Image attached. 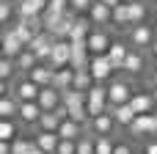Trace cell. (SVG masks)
<instances>
[{
  "instance_id": "30",
  "label": "cell",
  "mask_w": 157,
  "mask_h": 154,
  "mask_svg": "<svg viewBox=\"0 0 157 154\" xmlns=\"http://www.w3.org/2000/svg\"><path fill=\"white\" fill-rule=\"evenodd\" d=\"M144 19H146V3L144 0H130V28L144 25Z\"/></svg>"
},
{
  "instance_id": "34",
  "label": "cell",
  "mask_w": 157,
  "mask_h": 154,
  "mask_svg": "<svg viewBox=\"0 0 157 154\" xmlns=\"http://www.w3.org/2000/svg\"><path fill=\"white\" fill-rule=\"evenodd\" d=\"M91 6H94V0H72V11H75L77 17L88 14V11H91Z\"/></svg>"
},
{
  "instance_id": "44",
  "label": "cell",
  "mask_w": 157,
  "mask_h": 154,
  "mask_svg": "<svg viewBox=\"0 0 157 154\" xmlns=\"http://www.w3.org/2000/svg\"><path fill=\"white\" fill-rule=\"evenodd\" d=\"M69 3H72V0H69Z\"/></svg>"
},
{
  "instance_id": "36",
  "label": "cell",
  "mask_w": 157,
  "mask_h": 154,
  "mask_svg": "<svg viewBox=\"0 0 157 154\" xmlns=\"http://www.w3.org/2000/svg\"><path fill=\"white\" fill-rule=\"evenodd\" d=\"M113 154H135V149H132L130 143H116V149H113Z\"/></svg>"
},
{
  "instance_id": "20",
  "label": "cell",
  "mask_w": 157,
  "mask_h": 154,
  "mask_svg": "<svg viewBox=\"0 0 157 154\" xmlns=\"http://www.w3.org/2000/svg\"><path fill=\"white\" fill-rule=\"evenodd\" d=\"M110 113H113L116 124H119V127H124V130H130V127H132V121L138 118V113L132 110V105H119V107H110Z\"/></svg>"
},
{
  "instance_id": "2",
  "label": "cell",
  "mask_w": 157,
  "mask_h": 154,
  "mask_svg": "<svg viewBox=\"0 0 157 154\" xmlns=\"http://www.w3.org/2000/svg\"><path fill=\"white\" fill-rule=\"evenodd\" d=\"M39 94H41V85H36L28 74L14 77V83L8 85V96H14L17 102H36Z\"/></svg>"
},
{
  "instance_id": "9",
  "label": "cell",
  "mask_w": 157,
  "mask_h": 154,
  "mask_svg": "<svg viewBox=\"0 0 157 154\" xmlns=\"http://www.w3.org/2000/svg\"><path fill=\"white\" fill-rule=\"evenodd\" d=\"M41 113H44V110H41L39 102H19V116H17V121H19L25 130H33V132H36Z\"/></svg>"
},
{
  "instance_id": "38",
  "label": "cell",
  "mask_w": 157,
  "mask_h": 154,
  "mask_svg": "<svg viewBox=\"0 0 157 154\" xmlns=\"http://www.w3.org/2000/svg\"><path fill=\"white\" fill-rule=\"evenodd\" d=\"M144 152L146 154H157V141H149V143L144 146Z\"/></svg>"
},
{
  "instance_id": "23",
  "label": "cell",
  "mask_w": 157,
  "mask_h": 154,
  "mask_svg": "<svg viewBox=\"0 0 157 154\" xmlns=\"http://www.w3.org/2000/svg\"><path fill=\"white\" fill-rule=\"evenodd\" d=\"M14 61H17V69H19V74H28L30 69H36V66L41 63V61L36 58V52H33L30 47H25V50H22V52H19V55L14 58Z\"/></svg>"
},
{
  "instance_id": "29",
  "label": "cell",
  "mask_w": 157,
  "mask_h": 154,
  "mask_svg": "<svg viewBox=\"0 0 157 154\" xmlns=\"http://www.w3.org/2000/svg\"><path fill=\"white\" fill-rule=\"evenodd\" d=\"M36 130H41V132H58V130H61V118H58V113H55V110H52V113H41Z\"/></svg>"
},
{
  "instance_id": "22",
  "label": "cell",
  "mask_w": 157,
  "mask_h": 154,
  "mask_svg": "<svg viewBox=\"0 0 157 154\" xmlns=\"http://www.w3.org/2000/svg\"><path fill=\"white\" fill-rule=\"evenodd\" d=\"M8 30H14V36H17V39H19L22 44H25V47H30V41L36 39V30H33V28H30V25H28L25 19H14Z\"/></svg>"
},
{
  "instance_id": "26",
  "label": "cell",
  "mask_w": 157,
  "mask_h": 154,
  "mask_svg": "<svg viewBox=\"0 0 157 154\" xmlns=\"http://www.w3.org/2000/svg\"><path fill=\"white\" fill-rule=\"evenodd\" d=\"M19 116V102L8 94L0 96V118H17Z\"/></svg>"
},
{
  "instance_id": "37",
  "label": "cell",
  "mask_w": 157,
  "mask_h": 154,
  "mask_svg": "<svg viewBox=\"0 0 157 154\" xmlns=\"http://www.w3.org/2000/svg\"><path fill=\"white\" fill-rule=\"evenodd\" d=\"M146 83H149V88H152V91L157 94V66L152 69V72H149V80H146Z\"/></svg>"
},
{
  "instance_id": "18",
  "label": "cell",
  "mask_w": 157,
  "mask_h": 154,
  "mask_svg": "<svg viewBox=\"0 0 157 154\" xmlns=\"http://www.w3.org/2000/svg\"><path fill=\"white\" fill-rule=\"evenodd\" d=\"M33 143H36L41 152L55 154L58 152V143H61V135H58V132H41V130H36V132H33Z\"/></svg>"
},
{
  "instance_id": "25",
  "label": "cell",
  "mask_w": 157,
  "mask_h": 154,
  "mask_svg": "<svg viewBox=\"0 0 157 154\" xmlns=\"http://www.w3.org/2000/svg\"><path fill=\"white\" fill-rule=\"evenodd\" d=\"M72 83H75V69H72V66H66V69H58V72H55L52 85H55L58 91H69V88H72Z\"/></svg>"
},
{
  "instance_id": "1",
  "label": "cell",
  "mask_w": 157,
  "mask_h": 154,
  "mask_svg": "<svg viewBox=\"0 0 157 154\" xmlns=\"http://www.w3.org/2000/svg\"><path fill=\"white\" fill-rule=\"evenodd\" d=\"M135 96V83L132 77L127 74H119L108 83V99H110V107H119V105H130Z\"/></svg>"
},
{
  "instance_id": "42",
  "label": "cell",
  "mask_w": 157,
  "mask_h": 154,
  "mask_svg": "<svg viewBox=\"0 0 157 154\" xmlns=\"http://www.w3.org/2000/svg\"><path fill=\"white\" fill-rule=\"evenodd\" d=\"M33 154H47V152H41V149H39V146H36V149H33Z\"/></svg>"
},
{
  "instance_id": "32",
  "label": "cell",
  "mask_w": 157,
  "mask_h": 154,
  "mask_svg": "<svg viewBox=\"0 0 157 154\" xmlns=\"http://www.w3.org/2000/svg\"><path fill=\"white\" fill-rule=\"evenodd\" d=\"M14 19H17L14 0H0V22H3V28H8V22H14Z\"/></svg>"
},
{
  "instance_id": "8",
  "label": "cell",
  "mask_w": 157,
  "mask_h": 154,
  "mask_svg": "<svg viewBox=\"0 0 157 154\" xmlns=\"http://www.w3.org/2000/svg\"><path fill=\"white\" fill-rule=\"evenodd\" d=\"M88 72H91V77H94L97 83H110L116 69H113V63H110L108 55H91V66H88Z\"/></svg>"
},
{
  "instance_id": "10",
  "label": "cell",
  "mask_w": 157,
  "mask_h": 154,
  "mask_svg": "<svg viewBox=\"0 0 157 154\" xmlns=\"http://www.w3.org/2000/svg\"><path fill=\"white\" fill-rule=\"evenodd\" d=\"M52 47H55V36H52V33H47V30L36 33V39L30 41V50L36 52V58H39L41 63H47V61H50V55H52Z\"/></svg>"
},
{
  "instance_id": "5",
  "label": "cell",
  "mask_w": 157,
  "mask_h": 154,
  "mask_svg": "<svg viewBox=\"0 0 157 154\" xmlns=\"http://www.w3.org/2000/svg\"><path fill=\"white\" fill-rule=\"evenodd\" d=\"M47 63H50L55 72L72 66V41H69V39H55V47H52V55H50Z\"/></svg>"
},
{
  "instance_id": "24",
  "label": "cell",
  "mask_w": 157,
  "mask_h": 154,
  "mask_svg": "<svg viewBox=\"0 0 157 154\" xmlns=\"http://www.w3.org/2000/svg\"><path fill=\"white\" fill-rule=\"evenodd\" d=\"M94 85H97V80L91 77V72H88V69H83V72H75V83H72V88H75V91H80V94H88Z\"/></svg>"
},
{
  "instance_id": "17",
  "label": "cell",
  "mask_w": 157,
  "mask_h": 154,
  "mask_svg": "<svg viewBox=\"0 0 157 154\" xmlns=\"http://www.w3.org/2000/svg\"><path fill=\"white\" fill-rule=\"evenodd\" d=\"M0 44H3V58H17V55L25 50V44H22V41L14 36V30H8V28H3Z\"/></svg>"
},
{
  "instance_id": "14",
  "label": "cell",
  "mask_w": 157,
  "mask_h": 154,
  "mask_svg": "<svg viewBox=\"0 0 157 154\" xmlns=\"http://www.w3.org/2000/svg\"><path fill=\"white\" fill-rule=\"evenodd\" d=\"M132 110L138 113V116H149V113H155L157 107V94H149V91H135V96H132Z\"/></svg>"
},
{
  "instance_id": "6",
  "label": "cell",
  "mask_w": 157,
  "mask_h": 154,
  "mask_svg": "<svg viewBox=\"0 0 157 154\" xmlns=\"http://www.w3.org/2000/svg\"><path fill=\"white\" fill-rule=\"evenodd\" d=\"M132 138H155L157 135V113H149V116H138L135 121H132V127L127 130Z\"/></svg>"
},
{
  "instance_id": "4",
  "label": "cell",
  "mask_w": 157,
  "mask_h": 154,
  "mask_svg": "<svg viewBox=\"0 0 157 154\" xmlns=\"http://www.w3.org/2000/svg\"><path fill=\"white\" fill-rule=\"evenodd\" d=\"M155 39H157L155 28L146 25V22H144V25H132V28L127 30V41H130V47H132V50H141V52L149 50Z\"/></svg>"
},
{
  "instance_id": "43",
  "label": "cell",
  "mask_w": 157,
  "mask_h": 154,
  "mask_svg": "<svg viewBox=\"0 0 157 154\" xmlns=\"http://www.w3.org/2000/svg\"><path fill=\"white\" fill-rule=\"evenodd\" d=\"M135 154H146V152H144V149H135Z\"/></svg>"
},
{
  "instance_id": "39",
  "label": "cell",
  "mask_w": 157,
  "mask_h": 154,
  "mask_svg": "<svg viewBox=\"0 0 157 154\" xmlns=\"http://www.w3.org/2000/svg\"><path fill=\"white\" fill-rule=\"evenodd\" d=\"M0 154H11V143L8 141H0Z\"/></svg>"
},
{
  "instance_id": "40",
  "label": "cell",
  "mask_w": 157,
  "mask_h": 154,
  "mask_svg": "<svg viewBox=\"0 0 157 154\" xmlns=\"http://www.w3.org/2000/svg\"><path fill=\"white\" fill-rule=\"evenodd\" d=\"M149 55H152V58H155V61H157V39H155V41H152V47H149Z\"/></svg>"
},
{
  "instance_id": "31",
  "label": "cell",
  "mask_w": 157,
  "mask_h": 154,
  "mask_svg": "<svg viewBox=\"0 0 157 154\" xmlns=\"http://www.w3.org/2000/svg\"><path fill=\"white\" fill-rule=\"evenodd\" d=\"M77 154H97V135L91 130H86L83 138L77 141Z\"/></svg>"
},
{
  "instance_id": "7",
  "label": "cell",
  "mask_w": 157,
  "mask_h": 154,
  "mask_svg": "<svg viewBox=\"0 0 157 154\" xmlns=\"http://www.w3.org/2000/svg\"><path fill=\"white\" fill-rule=\"evenodd\" d=\"M113 36L105 30V28H94L91 36H88V52L91 55H108V50L113 47Z\"/></svg>"
},
{
  "instance_id": "27",
  "label": "cell",
  "mask_w": 157,
  "mask_h": 154,
  "mask_svg": "<svg viewBox=\"0 0 157 154\" xmlns=\"http://www.w3.org/2000/svg\"><path fill=\"white\" fill-rule=\"evenodd\" d=\"M17 132H19V121L17 118H0V141L14 143L17 141Z\"/></svg>"
},
{
  "instance_id": "41",
  "label": "cell",
  "mask_w": 157,
  "mask_h": 154,
  "mask_svg": "<svg viewBox=\"0 0 157 154\" xmlns=\"http://www.w3.org/2000/svg\"><path fill=\"white\" fill-rule=\"evenodd\" d=\"M102 3H108L110 8H116V6H121V3H127V0H102Z\"/></svg>"
},
{
  "instance_id": "11",
  "label": "cell",
  "mask_w": 157,
  "mask_h": 154,
  "mask_svg": "<svg viewBox=\"0 0 157 154\" xmlns=\"http://www.w3.org/2000/svg\"><path fill=\"white\" fill-rule=\"evenodd\" d=\"M116 118H113V113L108 110V113H102V116H97V118H91V124H88V130L97 135V138H110L113 132H116Z\"/></svg>"
},
{
  "instance_id": "3",
  "label": "cell",
  "mask_w": 157,
  "mask_h": 154,
  "mask_svg": "<svg viewBox=\"0 0 157 154\" xmlns=\"http://www.w3.org/2000/svg\"><path fill=\"white\" fill-rule=\"evenodd\" d=\"M86 102H88V116L97 118L102 113L110 110V99H108V83H97L88 94H86Z\"/></svg>"
},
{
  "instance_id": "16",
  "label": "cell",
  "mask_w": 157,
  "mask_h": 154,
  "mask_svg": "<svg viewBox=\"0 0 157 154\" xmlns=\"http://www.w3.org/2000/svg\"><path fill=\"white\" fill-rule=\"evenodd\" d=\"M130 41H121V39H116L113 41V47L108 50V58H110V63H113V69L116 72H121L124 69V61H127V55H130Z\"/></svg>"
},
{
  "instance_id": "12",
  "label": "cell",
  "mask_w": 157,
  "mask_h": 154,
  "mask_svg": "<svg viewBox=\"0 0 157 154\" xmlns=\"http://www.w3.org/2000/svg\"><path fill=\"white\" fill-rule=\"evenodd\" d=\"M88 19L94 22V28H108V25H113V8L102 0H94L91 11H88Z\"/></svg>"
},
{
  "instance_id": "21",
  "label": "cell",
  "mask_w": 157,
  "mask_h": 154,
  "mask_svg": "<svg viewBox=\"0 0 157 154\" xmlns=\"http://www.w3.org/2000/svg\"><path fill=\"white\" fill-rule=\"evenodd\" d=\"M86 130H88V127H83V124H77V121L66 118V121H61V130H58V135H61V141H80Z\"/></svg>"
},
{
  "instance_id": "28",
  "label": "cell",
  "mask_w": 157,
  "mask_h": 154,
  "mask_svg": "<svg viewBox=\"0 0 157 154\" xmlns=\"http://www.w3.org/2000/svg\"><path fill=\"white\" fill-rule=\"evenodd\" d=\"M113 25L121 30H130V0L113 8Z\"/></svg>"
},
{
  "instance_id": "35",
  "label": "cell",
  "mask_w": 157,
  "mask_h": 154,
  "mask_svg": "<svg viewBox=\"0 0 157 154\" xmlns=\"http://www.w3.org/2000/svg\"><path fill=\"white\" fill-rule=\"evenodd\" d=\"M55 154H77V141H61Z\"/></svg>"
},
{
  "instance_id": "13",
  "label": "cell",
  "mask_w": 157,
  "mask_h": 154,
  "mask_svg": "<svg viewBox=\"0 0 157 154\" xmlns=\"http://www.w3.org/2000/svg\"><path fill=\"white\" fill-rule=\"evenodd\" d=\"M36 102L41 105L44 113H52V110H58V107L63 105V94H61L55 85H47V88H41V94H39Z\"/></svg>"
},
{
  "instance_id": "19",
  "label": "cell",
  "mask_w": 157,
  "mask_h": 154,
  "mask_svg": "<svg viewBox=\"0 0 157 154\" xmlns=\"http://www.w3.org/2000/svg\"><path fill=\"white\" fill-rule=\"evenodd\" d=\"M28 77H30L36 85L47 88V85H52V80H55V69H52L50 63H39L36 69H30V72H28Z\"/></svg>"
},
{
  "instance_id": "33",
  "label": "cell",
  "mask_w": 157,
  "mask_h": 154,
  "mask_svg": "<svg viewBox=\"0 0 157 154\" xmlns=\"http://www.w3.org/2000/svg\"><path fill=\"white\" fill-rule=\"evenodd\" d=\"M33 149H36V143L30 138H17L11 143V154H33Z\"/></svg>"
},
{
  "instance_id": "15",
  "label": "cell",
  "mask_w": 157,
  "mask_h": 154,
  "mask_svg": "<svg viewBox=\"0 0 157 154\" xmlns=\"http://www.w3.org/2000/svg\"><path fill=\"white\" fill-rule=\"evenodd\" d=\"M127 77H138V74H144L146 72V55L141 52V50H130V55H127V61H124V69H121Z\"/></svg>"
}]
</instances>
